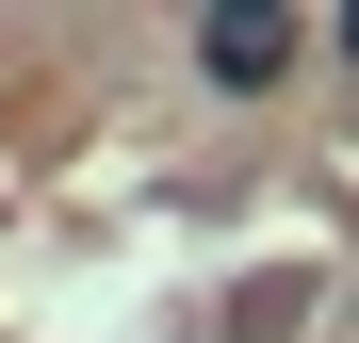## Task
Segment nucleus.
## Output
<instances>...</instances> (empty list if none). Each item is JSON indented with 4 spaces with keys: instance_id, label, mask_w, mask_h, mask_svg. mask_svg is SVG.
Wrapping results in <instances>:
<instances>
[{
    "instance_id": "obj_1",
    "label": "nucleus",
    "mask_w": 359,
    "mask_h": 343,
    "mask_svg": "<svg viewBox=\"0 0 359 343\" xmlns=\"http://www.w3.org/2000/svg\"><path fill=\"white\" fill-rule=\"evenodd\" d=\"M196 66H212L229 98H262V82H294V17H212V33H196Z\"/></svg>"
},
{
    "instance_id": "obj_2",
    "label": "nucleus",
    "mask_w": 359,
    "mask_h": 343,
    "mask_svg": "<svg viewBox=\"0 0 359 343\" xmlns=\"http://www.w3.org/2000/svg\"><path fill=\"white\" fill-rule=\"evenodd\" d=\"M327 49H343V66H359V17H343V33H327Z\"/></svg>"
}]
</instances>
